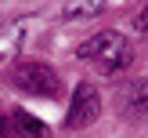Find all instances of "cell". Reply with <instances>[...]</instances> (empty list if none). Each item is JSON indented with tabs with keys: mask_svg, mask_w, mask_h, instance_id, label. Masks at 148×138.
Here are the masks:
<instances>
[{
	"mask_svg": "<svg viewBox=\"0 0 148 138\" xmlns=\"http://www.w3.org/2000/svg\"><path fill=\"white\" fill-rule=\"evenodd\" d=\"M76 55L83 58V62H94L101 73H108V76L123 73L130 62H134V47H130V40L123 33H116V29H101V33H94L90 40L79 44Z\"/></svg>",
	"mask_w": 148,
	"mask_h": 138,
	"instance_id": "obj_1",
	"label": "cell"
},
{
	"mask_svg": "<svg viewBox=\"0 0 148 138\" xmlns=\"http://www.w3.org/2000/svg\"><path fill=\"white\" fill-rule=\"evenodd\" d=\"M11 80L29 94H40V98H62V76L54 73V65L47 62H14L11 65Z\"/></svg>",
	"mask_w": 148,
	"mask_h": 138,
	"instance_id": "obj_2",
	"label": "cell"
},
{
	"mask_svg": "<svg viewBox=\"0 0 148 138\" xmlns=\"http://www.w3.org/2000/svg\"><path fill=\"white\" fill-rule=\"evenodd\" d=\"M116 113L134 123L148 120V80L145 76H127L123 84H116Z\"/></svg>",
	"mask_w": 148,
	"mask_h": 138,
	"instance_id": "obj_3",
	"label": "cell"
},
{
	"mask_svg": "<svg viewBox=\"0 0 148 138\" xmlns=\"http://www.w3.org/2000/svg\"><path fill=\"white\" fill-rule=\"evenodd\" d=\"M11 131H14V138H51L47 123L36 120V116L25 113V109H14V116H11Z\"/></svg>",
	"mask_w": 148,
	"mask_h": 138,
	"instance_id": "obj_6",
	"label": "cell"
},
{
	"mask_svg": "<svg viewBox=\"0 0 148 138\" xmlns=\"http://www.w3.org/2000/svg\"><path fill=\"white\" fill-rule=\"evenodd\" d=\"M0 138H14V131L7 127V120H0Z\"/></svg>",
	"mask_w": 148,
	"mask_h": 138,
	"instance_id": "obj_9",
	"label": "cell"
},
{
	"mask_svg": "<svg viewBox=\"0 0 148 138\" xmlns=\"http://www.w3.org/2000/svg\"><path fill=\"white\" fill-rule=\"evenodd\" d=\"M134 26H137V33H141V36H148V4L141 7V11H137V18H134Z\"/></svg>",
	"mask_w": 148,
	"mask_h": 138,
	"instance_id": "obj_8",
	"label": "cell"
},
{
	"mask_svg": "<svg viewBox=\"0 0 148 138\" xmlns=\"http://www.w3.org/2000/svg\"><path fill=\"white\" fill-rule=\"evenodd\" d=\"M101 7H105V0H65L62 15L69 22H76V18H90V15H98Z\"/></svg>",
	"mask_w": 148,
	"mask_h": 138,
	"instance_id": "obj_7",
	"label": "cell"
},
{
	"mask_svg": "<svg viewBox=\"0 0 148 138\" xmlns=\"http://www.w3.org/2000/svg\"><path fill=\"white\" fill-rule=\"evenodd\" d=\"M101 116V98H98V91H94V84H76V91H72V102H69V109H65V127L69 131H83V127H90L94 120Z\"/></svg>",
	"mask_w": 148,
	"mask_h": 138,
	"instance_id": "obj_4",
	"label": "cell"
},
{
	"mask_svg": "<svg viewBox=\"0 0 148 138\" xmlns=\"http://www.w3.org/2000/svg\"><path fill=\"white\" fill-rule=\"evenodd\" d=\"M25 29H29V18H11V22H0V73L18 58L22 51V40H25Z\"/></svg>",
	"mask_w": 148,
	"mask_h": 138,
	"instance_id": "obj_5",
	"label": "cell"
}]
</instances>
